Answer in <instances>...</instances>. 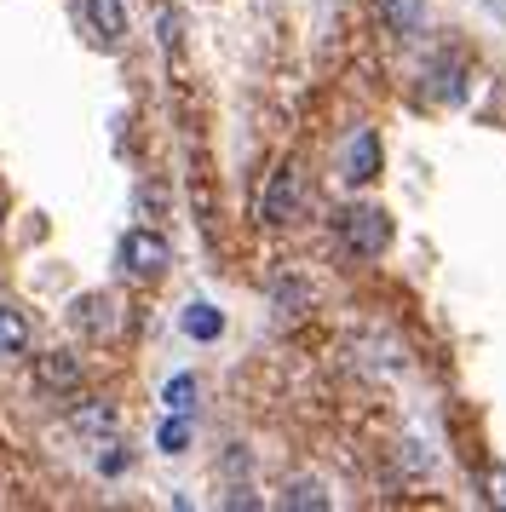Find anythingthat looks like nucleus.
Wrapping results in <instances>:
<instances>
[{"mask_svg":"<svg viewBox=\"0 0 506 512\" xmlns=\"http://www.w3.org/2000/svg\"><path fill=\"white\" fill-rule=\"evenodd\" d=\"M334 236L351 259H380L391 248V213L374 208V202H345L334 213Z\"/></svg>","mask_w":506,"mask_h":512,"instance_id":"nucleus-1","label":"nucleus"},{"mask_svg":"<svg viewBox=\"0 0 506 512\" xmlns=\"http://www.w3.org/2000/svg\"><path fill=\"white\" fill-rule=\"evenodd\" d=\"M115 259H121V271L133 282H156L167 265H173V248H167V236L150 231V225H138V231L121 236V248H115Z\"/></svg>","mask_w":506,"mask_h":512,"instance_id":"nucleus-2","label":"nucleus"},{"mask_svg":"<svg viewBox=\"0 0 506 512\" xmlns=\"http://www.w3.org/2000/svg\"><path fill=\"white\" fill-rule=\"evenodd\" d=\"M299 202H305L299 167L282 162L271 179H265V190H259V219H265V225H294V219H299Z\"/></svg>","mask_w":506,"mask_h":512,"instance_id":"nucleus-3","label":"nucleus"},{"mask_svg":"<svg viewBox=\"0 0 506 512\" xmlns=\"http://www.w3.org/2000/svg\"><path fill=\"white\" fill-rule=\"evenodd\" d=\"M340 179H345V185H368V179H380V139H374L368 127H357V133L345 139Z\"/></svg>","mask_w":506,"mask_h":512,"instance_id":"nucleus-4","label":"nucleus"},{"mask_svg":"<svg viewBox=\"0 0 506 512\" xmlns=\"http://www.w3.org/2000/svg\"><path fill=\"white\" fill-rule=\"evenodd\" d=\"M81 24L98 47H121L127 41V6L121 0H81Z\"/></svg>","mask_w":506,"mask_h":512,"instance_id":"nucleus-5","label":"nucleus"},{"mask_svg":"<svg viewBox=\"0 0 506 512\" xmlns=\"http://www.w3.org/2000/svg\"><path fill=\"white\" fill-rule=\"evenodd\" d=\"M69 323L81 328V334H92V340H104V334H115V300L110 294H81V300L69 305Z\"/></svg>","mask_w":506,"mask_h":512,"instance_id":"nucleus-6","label":"nucleus"},{"mask_svg":"<svg viewBox=\"0 0 506 512\" xmlns=\"http://www.w3.org/2000/svg\"><path fill=\"white\" fill-rule=\"evenodd\" d=\"M380 24H386V35H420L426 29V0H386L380 6Z\"/></svg>","mask_w":506,"mask_h":512,"instance_id":"nucleus-7","label":"nucleus"},{"mask_svg":"<svg viewBox=\"0 0 506 512\" xmlns=\"http://www.w3.org/2000/svg\"><path fill=\"white\" fill-rule=\"evenodd\" d=\"M271 305H276V317H282V323L305 317V311H311V282H299V277H276V282H271Z\"/></svg>","mask_w":506,"mask_h":512,"instance_id":"nucleus-8","label":"nucleus"},{"mask_svg":"<svg viewBox=\"0 0 506 512\" xmlns=\"http://www.w3.org/2000/svg\"><path fill=\"white\" fill-rule=\"evenodd\" d=\"M179 328L190 334V340H219V334H225V311L207 305V300H190L184 305V317H179Z\"/></svg>","mask_w":506,"mask_h":512,"instance_id":"nucleus-9","label":"nucleus"},{"mask_svg":"<svg viewBox=\"0 0 506 512\" xmlns=\"http://www.w3.org/2000/svg\"><path fill=\"white\" fill-rule=\"evenodd\" d=\"M35 374H41L46 392H75V386H81V363H75L69 351H46Z\"/></svg>","mask_w":506,"mask_h":512,"instance_id":"nucleus-10","label":"nucleus"},{"mask_svg":"<svg viewBox=\"0 0 506 512\" xmlns=\"http://www.w3.org/2000/svg\"><path fill=\"white\" fill-rule=\"evenodd\" d=\"M29 351V317L18 305H0V357H23Z\"/></svg>","mask_w":506,"mask_h":512,"instance_id":"nucleus-11","label":"nucleus"},{"mask_svg":"<svg viewBox=\"0 0 506 512\" xmlns=\"http://www.w3.org/2000/svg\"><path fill=\"white\" fill-rule=\"evenodd\" d=\"M282 507L288 512H328V489L317 478H294V484L282 489Z\"/></svg>","mask_w":506,"mask_h":512,"instance_id":"nucleus-12","label":"nucleus"},{"mask_svg":"<svg viewBox=\"0 0 506 512\" xmlns=\"http://www.w3.org/2000/svg\"><path fill=\"white\" fill-rule=\"evenodd\" d=\"M69 426L87 432V438H104V432H115V409L110 403H81V409L69 415Z\"/></svg>","mask_w":506,"mask_h":512,"instance_id":"nucleus-13","label":"nucleus"},{"mask_svg":"<svg viewBox=\"0 0 506 512\" xmlns=\"http://www.w3.org/2000/svg\"><path fill=\"white\" fill-rule=\"evenodd\" d=\"M161 403H167V415H190L196 409V374H173L161 386Z\"/></svg>","mask_w":506,"mask_h":512,"instance_id":"nucleus-14","label":"nucleus"},{"mask_svg":"<svg viewBox=\"0 0 506 512\" xmlns=\"http://www.w3.org/2000/svg\"><path fill=\"white\" fill-rule=\"evenodd\" d=\"M460 58H437L432 64V98H460Z\"/></svg>","mask_w":506,"mask_h":512,"instance_id":"nucleus-15","label":"nucleus"},{"mask_svg":"<svg viewBox=\"0 0 506 512\" xmlns=\"http://www.w3.org/2000/svg\"><path fill=\"white\" fill-rule=\"evenodd\" d=\"M156 443H161V455H184V443H190V415H173V420H161Z\"/></svg>","mask_w":506,"mask_h":512,"instance_id":"nucleus-16","label":"nucleus"},{"mask_svg":"<svg viewBox=\"0 0 506 512\" xmlns=\"http://www.w3.org/2000/svg\"><path fill=\"white\" fill-rule=\"evenodd\" d=\"M156 29H161V47L179 52V12H167V6H161V12H156Z\"/></svg>","mask_w":506,"mask_h":512,"instance_id":"nucleus-17","label":"nucleus"},{"mask_svg":"<svg viewBox=\"0 0 506 512\" xmlns=\"http://www.w3.org/2000/svg\"><path fill=\"white\" fill-rule=\"evenodd\" d=\"M489 501H495V507H506V466H495V472H489Z\"/></svg>","mask_w":506,"mask_h":512,"instance_id":"nucleus-18","label":"nucleus"},{"mask_svg":"<svg viewBox=\"0 0 506 512\" xmlns=\"http://www.w3.org/2000/svg\"><path fill=\"white\" fill-rule=\"evenodd\" d=\"M121 466H127V455H121V449H115V443H110V455H98V472H110V478H115Z\"/></svg>","mask_w":506,"mask_h":512,"instance_id":"nucleus-19","label":"nucleus"}]
</instances>
